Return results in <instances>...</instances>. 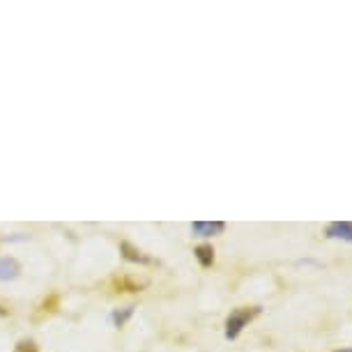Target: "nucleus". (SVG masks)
Wrapping results in <instances>:
<instances>
[{"instance_id":"7","label":"nucleus","mask_w":352,"mask_h":352,"mask_svg":"<svg viewBox=\"0 0 352 352\" xmlns=\"http://www.w3.org/2000/svg\"><path fill=\"white\" fill-rule=\"evenodd\" d=\"M122 251H129V254H127V258H129V261H141V263H148V258H145V256H141V251L131 249L129 244H122Z\"/></svg>"},{"instance_id":"6","label":"nucleus","mask_w":352,"mask_h":352,"mask_svg":"<svg viewBox=\"0 0 352 352\" xmlns=\"http://www.w3.org/2000/svg\"><path fill=\"white\" fill-rule=\"evenodd\" d=\"M131 311H134V309H131V307H127V309H124V311H116V314L111 316V320L116 322L118 327H122V324H124V320H127V318L131 316Z\"/></svg>"},{"instance_id":"8","label":"nucleus","mask_w":352,"mask_h":352,"mask_svg":"<svg viewBox=\"0 0 352 352\" xmlns=\"http://www.w3.org/2000/svg\"><path fill=\"white\" fill-rule=\"evenodd\" d=\"M336 352H352V348H343V350H336Z\"/></svg>"},{"instance_id":"5","label":"nucleus","mask_w":352,"mask_h":352,"mask_svg":"<svg viewBox=\"0 0 352 352\" xmlns=\"http://www.w3.org/2000/svg\"><path fill=\"white\" fill-rule=\"evenodd\" d=\"M196 258H198V263L203 265V267H210L212 263H214V249L210 247V244H201V247H196Z\"/></svg>"},{"instance_id":"1","label":"nucleus","mask_w":352,"mask_h":352,"mask_svg":"<svg viewBox=\"0 0 352 352\" xmlns=\"http://www.w3.org/2000/svg\"><path fill=\"white\" fill-rule=\"evenodd\" d=\"M258 311L261 309H235L232 311V314L228 316V320H226V338H230L232 341V338L240 336L242 329L258 316Z\"/></svg>"},{"instance_id":"4","label":"nucleus","mask_w":352,"mask_h":352,"mask_svg":"<svg viewBox=\"0 0 352 352\" xmlns=\"http://www.w3.org/2000/svg\"><path fill=\"white\" fill-rule=\"evenodd\" d=\"M21 267H19V263L14 258H0V278L3 281H10V278H16Z\"/></svg>"},{"instance_id":"2","label":"nucleus","mask_w":352,"mask_h":352,"mask_svg":"<svg viewBox=\"0 0 352 352\" xmlns=\"http://www.w3.org/2000/svg\"><path fill=\"white\" fill-rule=\"evenodd\" d=\"M226 230V223L223 221H196L191 223V232L196 237H214V235H221Z\"/></svg>"},{"instance_id":"3","label":"nucleus","mask_w":352,"mask_h":352,"mask_svg":"<svg viewBox=\"0 0 352 352\" xmlns=\"http://www.w3.org/2000/svg\"><path fill=\"white\" fill-rule=\"evenodd\" d=\"M324 232H327L329 240L352 242V221H331Z\"/></svg>"}]
</instances>
